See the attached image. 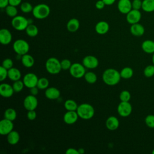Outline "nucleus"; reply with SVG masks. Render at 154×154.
Instances as JSON below:
<instances>
[{"label":"nucleus","mask_w":154,"mask_h":154,"mask_svg":"<svg viewBox=\"0 0 154 154\" xmlns=\"http://www.w3.org/2000/svg\"><path fill=\"white\" fill-rule=\"evenodd\" d=\"M121 78L120 72L112 68L106 69L102 75L103 81L108 85H115L117 84Z\"/></svg>","instance_id":"obj_1"},{"label":"nucleus","mask_w":154,"mask_h":154,"mask_svg":"<svg viewBox=\"0 0 154 154\" xmlns=\"http://www.w3.org/2000/svg\"><path fill=\"white\" fill-rule=\"evenodd\" d=\"M76 112L79 117L81 119L84 120H88L94 116V109L91 105L84 103L78 105Z\"/></svg>","instance_id":"obj_2"},{"label":"nucleus","mask_w":154,"mask_h":154,"mask_svg":"<svg viewBox=\"0 0 154 154\" xmlns=\"http://www.w3.org/2000/svg\"><path fill=\"white\" fill-rule=\"evenodd\" d=\"M51 12L50 7L46 4H39L34 7L32 13L38 19H43L49 16Z\"/></svg>","instance_id":"obj_3"},{"label":"nucleus","mask_w":154,"mask_h":154,"mask_svg":"<svg viewBox=\"0 0 154 154\" xmlns=\"http://www.w3.org/2000/svg\"><path fill=\"white\" fill-rule=\"evenodd\" d=\"M47 72L52 75H56L60 72L61 69L60 61L55 57L49 58L45 63Z\"/></svg>","instance_id":"obj_4"},{"label":"nucleus","mask_w":154,"mask_h":154,"mask_svg":"<svg viewBox=\"0 0 154 154\" xmlns=\"http://www.w3.org/2000/svg\"><path fill=\"white\" fill-rule=\"evenodd\" d=\"M13 48L17 55H23L28 52L29 45L26 41L23 39H18L13 44Z\"/></svg>","instance_id":"obj_5"},{"label":"nucleus","mask_w":154,"mask_h":154,"mask_svg":"<svg viewBox=\"0 0 154 154\" xmlns=\"http://www.w3.org/2000/svg\"><path fill=\"white\" fill-rule=\"evenodd\" d=\"M29 25L28 19L23 16H16L11 20V25L17 31L25 30Z\"/></svg>","instance_id":"obj_6"},{"label":"nucleus","mask_w":154,"mask_h":154,"mask_svg":"<svg viewBox=\"0 0 154 154\" xmlns=\"http://www.w3.org/2000/svg\"><path fill=\"white\" fill-rule=\"evenodd\" d=\"M69 72L71 76L75 78H81L84 77L85 72V67L82 64L79 63H73L69 69Z\"/></svg>","instance_id":"obj_7"},{"label":"nucleus","mask_w":154,"mask_h":154,"mask_svg":"<svg viewBox=\"0 0 154 154\" xmlns=\"http://www.w3.org/2000/svg\"><path fill=\"white\" fill-rule=\"evenodd\" d=\"M132 107L129 102H120L117 106L118 114L123 117H126L131 114Z\"/></svg>","instance_id":"obj_8"},{"label":"nucleus","mask_w":154,"mask_h":154,"mask_svg":"<svg viewBox=\"0 0 154 154\" xmlns=\"http://www.w3.org/2000/svg\"><path fill=\"white\" fill-rule=\"evenodd\" d=\"M38 105V100L35 96L30 94L25 97L23 100V106L28 110H35Z\"/></svg>","instance_id":"obj_9"},{"label":"nucleus","mask_w":154,"mask_h":154,"mask_svg":"<svg viewBox=\"0 0 154 154\" xmlns=\"http://www.w3.org/2000/svg\"><path fill=\"white\" fill-rule=\"evenodd\" d=\"M14 125L13 121L4 119L0 122V134L2 135H7L13 130Z\"/></svg>","instance_id":"obj_10"},{"label":"nucleus","mask_w":154,"mask_h":154,"mask_svg":"<svg viewBox=\"0 0 154 154\" xmlns=\"http://www.w3.org/2000/svg\"><path fill=\"white\" fill-rule=\"evenodd\" d=\"M38 80V78L37 76L33 73H26L23 78V82L25 86L28 88L37 86Z\"/></svg>","instance_id":"obj_11"},{"label":"nucleus","mask_w":154,"mask_h":154,"mask_svg":"<svg viewBox=\"0 0 154 154\" xmlns=\"http://www.w3.org/2000/svg\"><path fill=\"white\" fill-rule=\"evenodd\" d=\"M127 22L132 25L138 23L141 18V13L138 10L132 9L128 13L126 14Z\"/></svg>","instance_id":"obj_12"},{"label":"nucleus","mask_w":154,"mask_h":154,"mask_svg":"<svg viewBox=\"0 0 154 154\" xmlns=\"http://www.w3.org/2000/svg\"><path fill=\"white\" fill-rule=\"evenodd\" d=\"M82 64L85 68L93 69L98 66L99 61L97 58L93 55H87L82 60Z\"/></svg>","instance_id":"obj_13"},{"label":"nucleus","mask_w":154,"mask_h":154,"mask_svg":"<svg viewBox=\"0 0 154 154\" xmlns=\"http://www.w3.org/2000/svg\"><path fill=\"white\" fill-rule=\"evenodd\" d=\"M117 8L122 13L126 14L132 9V1L131 0H119L117 3Z\"/></svg>","instance_id":"obj_14"},{"label":"nucleus","mask_w":154,"mask_h":154,"mask_svg":"<svg viewBox=\"0 0 154 154\" xmlns=\"http://www.w3.org/2000/svg\"><path fill=\"white\" fill-rule=\"evenodd\" d=\"M78 117L76 111H67L63 116V120L67 125H72L77 122Z\"/></svg>","instance_id":"obj_15"},{"label":"nucleus","mask_w":154,"mask_h":154,"mask_svg":"<svg viewBox=\"0 0 154 154\" xmlns=\"http://www.w3.org/2000/svg\"><path fill=\"white\" fill-rule=\"evenodd\" d=\"M12 40L11 32L6 28H2L0 30V42L3 45H8Z\"/></svg>","instance_id":"obj_16"},{"label":"nucleus","mask_w":154,"mask_h":154,"mask_svg":"<svg viewBox=\"0 0 154 154\" xmlns=\"http://www.w3.org/2000/svg\"><path fill=\"white\" fill-rule=\"evenodd\" d=\"M14 91L13 86L7 83H2L0 85V94L5 98H8L12 96Z\"/></svg>","instance_id":"obj_17"},{"label":"nucleus","mask_w":154,"mask_h":154,"mask_svg":"<svg viewBox=\"0 0 154 154\" xmlns=\"http://www.w3.org/2000/svg\"><path fill=\"white\" fill-rule=\"evenodd\" d=\"M45 94L46 98L51 100H55L60 96V91L57 88L51 87L46 89Z\"/></svg>","instance_id":"obj_18"},{"label":"nucleus","mask_w":154,"mask_h":154,"mask_svg":"<svg viewBox=\"0 0 154 154\" xmlns=\"http://www.w3.org/2000/svg\"><path fill=\"white\" fill-rule=\"evenodd\" d=\"M105 125L108 129L110 131H115L119 126V119L115 116H110L106 119Z\"/></svg>","instance_id":"obj_19"},{"label":"nucleus","mask_w":154,"mask_h":154,"mask_svg":"<svg viewBox=\"0 0 154 154\" xmlns=\"http://www.w3.org/2000/svg\"><path fill=\"white\" fill-rule=\"evenodd\" d=\"M130 31L133 35L140 37L144 34L145 30L144 26L141 24L137 23L131 25L130 28Z\"/></svg>","instance_id":"obj_20"},{"label":"nucleus","mask_w":154,"mask_h":154,"mask_svg":"<svg viewBox=\"0 0 154 154\" xmlns=\"http://www.w3.org/2000/svg\"><path fill=\"white\" fill-rule=\"evenodd\" d=\"M109 28V24L106 21H100L97 22L95 26L96 32L100 35H103L107 33Z\"/></svg>","instance_id":"obj_21"},{"label":"nucleus","mask_w":154,"mask_h":154,"mask_svg":"<svg viewBox=\"0 0 154 154\" xmlns=\"http://www.w3.org/2000/svg\"><path fill=\"white\" fill-rule=\"evenodd\" d=\"M141 48L147 54L154 53V42L150 40H146L142 43Z\"/></svg>","instance_id":"obj_22"},{"label":"nucleus","mask_w":154,"mask_h":154,"mask_svg":"<svg viewBox=\"0 0 154 154\" xmlns=\"http://www.w3.org/2000/svg\"><path fill=\"white\" fill-rule=\"evenodd\" d=\"M79 22L76 18L70 19L67 23L66 27L69 32H76L79 28Z\"/></svg>","instance_id":"obj_23"},{"label":"nucleus","mask_w":154,"mask_h":154,"mask_svg":"<svg viewBox=\"0 0 154 154\" xmlns=\"http://www.w3.org/2000/svg\"><path fill=\"white\" fill-rule=\"evenodd\" d=\"M7 136V141L11 145H15L19 141L20 135L16 131L13 130Z\"/></svg>","instance_id":"obj_24"},{"label":"nucleus","mask_w":154,"mask_h":154,"mask_svg":"<svg viewBox=\"0 0 154 154\" xmlns=\"http://www.w3.org/2000/svg\"><path fill=\"white\" fill-rule=\"evenodd\" d=\"M21 76L22 74L20 71L16 67H13L12 68L8 70V78L13 81L20 79Z\"/></svg>","instance_id":"obj_25"},{"label":"nucleus","mask_w":154,"mask_h":154,"mask_svg":"<svg viewBox=\"0 0 154 154\" xmlns=\"http://www.w3.org/2000/svg\"><path fill=\"white\" fill-rule=\"evenodd\" d=\"M21 62L23 66L29 68L34 64V59L31 55L26 54L21 56Z\"/></svg>","instance_id":"obj_26"},{"label":"nucleus","mask_w":154,"mask_h":154,"mask_svg":"<svg viewBox=\"0 0 154 154\" xmlns=\"http://www.w3.org/2000/svg\"><path fill=\"white\" fill-rule=\"evenodd\" d=\"M141 8L147 13L154 11V0H143Z\"/></svg>","instance_id":"obj_27"},{"label":"nucleus","mask_w":154,"mask_h":154,"mask_svg":"<svg viewBox=\"0 0 154 154\" xmlns=\"http://www.w3.org/2000/svg\"><path fill=\"white\" fill-rule=\"evenodd\" d=\"M26 34L31 37H35L38 33V29L36 25L31 23L29 24L25 29Z\"/></svg>","instance_id":"obj_28"},{"label":"nucleus","mask_w":154,"mask_h":154,"mask_svg":"<svg viewBox=\"0 0 154 154\" xmlns=\"http://www.w3.org/2000/svg\"><path fill=\"white\" fill-rule=\"evenodd\" d=\"M4 117L5 119H7L8 120H10L11 121H14L17 117V113L14 109L9 108H7L4 114Z\"/></svg>","instance_id":"obj_29"},{"label":"nucleus","mask_w":154,"mask_h":154,"mask_svg":"<svg viewBox=\"0 0 154 154\" xmlns=\"http://www.w3.org/2000/svg\"><path fill=\"white\" fill-rule=\"evenodd\" d=\"M120 73L122 78L127 79L131 78L133 76L134 71L132 68L129 67H125L122 69Z\"/></svg>","instance_id":"obj_30"},{"label":"nucleus","mask_w":154,"mask_h":154,"mask_svg":"<svg viewBox=\"0 0 154 154\" xmlns=\"http://www.w3.org/2000/svg\"><path fill=\"white\" fill-rule=\"evenodd\" d=\"M64 108L67 111H76L78 108L77 103L72 99H67L64 102Z\"/></svg>","instance_id":"obj_31"},{"label":"nucleus","mask_w":154,"mask_h":154,"mask_svg":"<svg viewBox=\"0 0 154 154\" xmlns=\"http://www.w3.org/2000/svg\"><path fill=\"white\" fill-rule=\"evenodd\" d=\"M84 78L85 81L89 84H94L97 81V75L93 72H87L85 73Z\"/></svg>","instance_id":"obj_32"},{"label":"nucleus","mask_w":154,"mask_h":154,"mask_svg":"<svg viewBox=\"0 0 154 154\" xmlns=\"http://www.w3.org/2000/svg\"><path fill=\"white\" fill-rule=\"evenodd\" d=\"M5 11L8 16L11 17L12 18L16 16L18 12L16 7L10 4L5 8Z\"/></svg>","instance_id":"obj_33"},{"label":"nucleus","mask_w":154,"mask_h":154,"mask_svg":"<svg viewBox=\"0 0 154 154\" xmlns=\"http://www.w3.org/2000/svg\"><path fill=\"white\" fill-rule=\"evenodd\" d=\"M49 84V82L48 79H47L46 78L43 77V78H40L38 79L37 84V87L40 90H44V89H46L47 88H48Z\"/></svg>","instance_id":"obj_34"},{"label":"nucleus","mask_w":154,"mask_h":154,"mask_svg":"<svg viewBox=\"0 0 154 154\" xmlns=\"http://www.w3.org/2000/svg\"><path fill=\"white\" fill-rule=\"evenodd\" d=\"M33 7L31 3L28 2H23L20 5V8L23 13H29L32 11Z\"/></svg>","instance_id":"obj_35"},{"label":"nucleus","mask_w":154,"mask_h":154,"mask_svg":"<svg viewBox=\"0 0 154 154\" xmlns=\"http://www.w3.org/2000/svg\"><path fill=\"white\" fill-rule=\"evenodd\" d=\"M12 86H13L14 92L19 93L23 90L25 85H24L23 81H20V79H19V80L14 81Z\"/></svg>","instance_id":"obj_36"},{"label":"nucleus","mask_w":154,"mask_h":154,"mask_svg":"<svg viewBox=\"0 0 154 154\" xmlns=\"http://www.w3.org/2000/svg\"><path fill=\"white\" fill-rule=\"evenodd\" d=\"M144 75L146 78H150L154 75V64L149 65L144 69Z\"/></svg>","instance_id":"obj_37"},{"label":"nucleus","mask_w":154,"mask_h":154,"mask_svg":"<svg viewBox=\"0 0 154 154\" xmlns=\"http://www.w3.org/2000/svg\"><path fill=\"white\" fill-rule=\"evenodd\" d=\"M131 93L128 90H123L119 96L120 100L122 102H129L131 99Z\"/></svg>","instance_id":"obj_38"},{"label":"nucleus","mask_w":154,"mask_h":154,"mask_svg":"<svg viewBox=\"0 0 154 154\" xmlns=\"http://www.w3.org/2000/svg\"><path fill=\"white\" fill-rule=\"evenodd\" d=\"M145 123L148 127L154 128V115L150 114L147 116L145 118Z\"/></svg>","instance_id":"obj_39"},{"label":"nucleus","mask_w":154,"mask_h":154,"mask_svg":"<svg viewBox=\"0 0 154 154\" xmlns=\"http://www.w3.org/2000/svg\"><path fill=\"white\" fill-rule=\"evenodd\" d=\"M60 63H61V69L64 70H69L72 64L71 61L68 59H64L61 61H60Z\"/></svg>","instance_id":"obj_40"},{"label":"nucleus","mask_w":154,"mask_h":154,"mask_svg":"<svg viewBox=\"0 0 154 154\" xmlns=\"http://www.w3.org/2000/svg\"><path fill=\"white\" fill-rule=\"evenodd\" d=\"M2 66L7 69V70H9L10 69L12 68L13 67V61L10 58H5V60H3Z\"/></svg>","instance_id":"obj_41"},{"label":"nucleus","mask_w":154,"mask_h":154,"mask_svg":"<svg viewBox=\"0 0 154 154\" xmlns=\"http://www.w3.org/2000/svg\"><path fill=\"white\" fill-rule=\"evenodd\" d=\"M8 77V70L2 66L0 67V81H4Z\"/></svg>","instance_id":"obj_42"},{"label":"nucleus","mask_w":154,"mask_h":154,"mask_svg":"<svg viewBox=\"0 0 154 154\" xmlns=\"http://www.w3.org/2000/svg\"><path fill=\"white\" fill-rule=\"evenodd\" d=\"M132 9L138 10L142 7V1L141 0H133L132 1Z\"/></svg>","instance_id":"obj_43"},{"label":"nucleus","mask_w":154,"mask_h":154,"mask_svg":"<svg viewBox=\"0 0 154 154\" xmlns=\"http://www.w3.org/2000/svg\"><path fill=\"white\" fill-rule=\"evenodd\" d=\"M26 116L28 120H34L37 117V113L35 111V110H29V111H28Z\"/></svg>","instance_id":"obj_44"},{"label":"nucleus","mask_w":154,"mask_h":154,"mask_svg":"<svg viewBox=\"0 0 154 154\" xmlns=\"http://www.w3.org/2000/svg\"><path fill=\"white\" fill-rule=\"evenodd\" d=\"M105 5H106L104 3V2L102 0H98L97 1H96V4H95V7L98 10L103 9Z\"/></svg>","instance_id":"obj_45"},{"label":"nucleus","mask_w":154,"mask_h":154,"mask_svg":"<svg viewBox=\"0 0 154 154\" xmlns=\"http://www.w3.org/2000/svg\"><path fill=\"white\" fill-rule=\"evenodd\" d=\"M66 154H79L78 150L75 148H69L66 151Z\"/></svg>","instance_id":"obj_46"},{"label":"nucleus","mask_w":154,"mask_h":154,"mask_svg":"<svg viewBox=\"0 0 154 154\" xmlns=\"http://www.w3.org/2000/svg\"><path fill=\"white\" fill-rule=\"evenodd\" d=\"M22 0H9V4L17 7L21 4Z\"/></svg>","instance_id":"obj_47"},{"label":"nucleus","mask_w":154,"mask_h":154,"mask_svg":"<svg viewBox=\"0 0 154 154\" xmlns=\"http://www.w3.org/2000/svg\"><path fill=\"white\" fill-rule=\"evenodd\" d=\"M9 5V0H0V8H5Z\"/></svg>","instance_id":"obj_48"},{"label":"nucleus","mask_w":154,"mask_h":154,"mask_svg":"<svg viewBox=\"0 0 154 154\" xmlns=\"http://www.w3.org/2000/svg\"><path fill=\"white\" fill-rule=\"evenodd\" d=\"M38 89H39V88H38L37 86L31 88H30V93H31V94L34 95V96L37 95L38 93Z\"/></svg>","instance_id":"obj_49"},{"label":"nucleus","mask_w":154,"mask_h":154,"mask_svg":"<svg viewBox=\"0 0 154 154\" xmlns=\"http://www.w3.org/2000/svg\"><path fill=\"white\" fill-rule=\"evenodd\" d=\"M106 5H112L115 2L116 0H102Z\"/></svg>","instance_id":"obj_50"},{"label":"nucleus","mask_w":154,"mask_h":154,"mask_svg":"<svg viewBox=\"0 0 154 154\" xmlns=\"http://www.w3.org/2000/svg\"><path fill=\"white\" fill-rule=\"evenodd\" d=\"M79 154H84L85 153V150L83 148H79L78 149Z\"/></svg>","instance_id":"obj_51"},{"label":"nucleus","mask_w":154,"mask_h":154,"mask_svg":"<svg viewBox=\"0 0 154 154\" xmlns=\"http://www.w3.org/2000/svg\"><path fill=\"white\" fill-rule=\"evenodd\" d=\"M152 62H153V63L154 64V53L153 54V56H152Z\"/></svg>","instance_id":"obj_52"},{"label":"nucleus","mask_w":154,"mask_h":154,"mask_svg":"<svg viewBox=\"0 0 154 154\" xmlns=\"http://www.w3.org/2000/svg\"><path fill=\"white\" fill-rule=\"evenodd\" d=\"M152 153H153V154H154V149H153V151H152Z\"/></svg>","instance_id":"obj_53"}]
</instances>
